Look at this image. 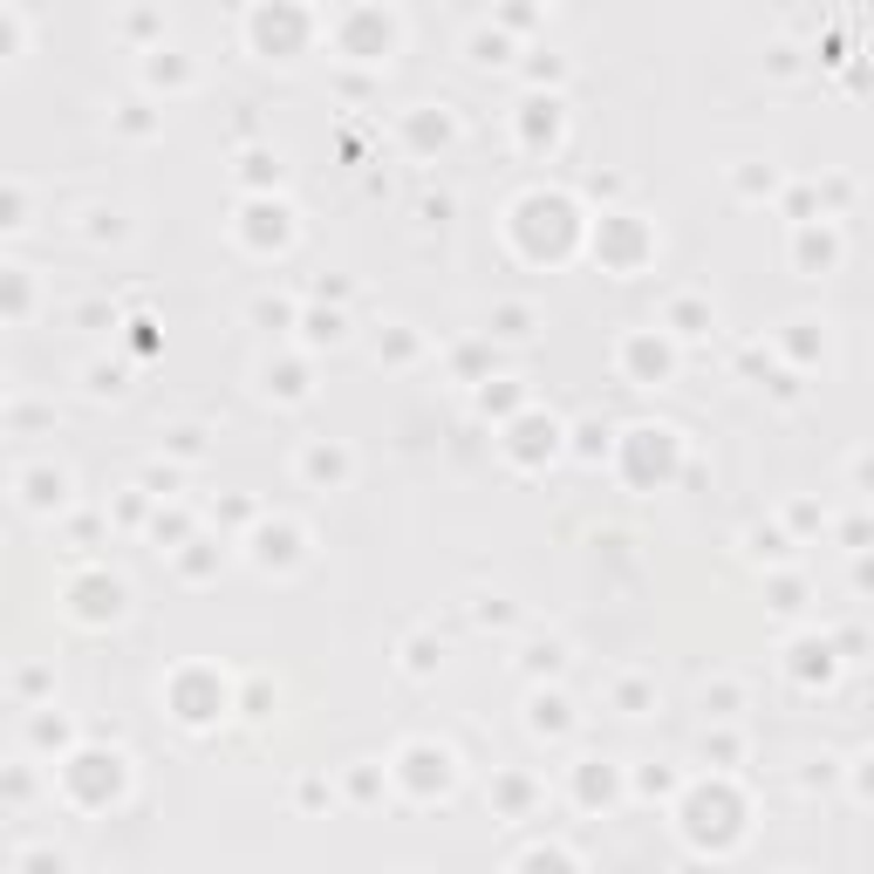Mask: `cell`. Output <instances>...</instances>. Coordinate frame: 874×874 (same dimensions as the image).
I'll return each mask as SVG.
<instances>
[{"instance_id": "11", "label": "cell", "mask_w": 874, "mask_h": 874, "mask_svg": "<svg viewBox=\"0 0 874 874\" xmlns=\"http://www.w3.org/2000/svg\"><path fill=\"white\" fill-rule=\"evenodd\" d=\"M486 335L527 342V335H533V308H527V301H506V308H492V329H486Z\"/></svg>"}, {"instance_id": "17", "label": "cell", "mask_w": 874, "mask_h": 874, "mask_svg": "<svg viewBox=\"0 0 874 874\" xmlns=\"http://www.w3.org/2000/svg\"><path fill=\"white\" fill-rule=\"evenodd\" d=\"M437 656H445V649H437L430 635H410V643H404V669H410V677H430Z\"/></svg>"}, {"instance_id": "26", "label": "cell", "mask_w": 874, "mask_h": 874, "mask_svg": "<svg viewBox=\"0 0 874 874\" xmlns=\"http://www.w3.org/2000/svg\"><path fill=\"white\" fill-rule=\"evenodd\" d=\"M90 396H124V383H116V370H103V363H96V370H90Z\"/></svg>"}, {"instance_id": "20", "label": "cell", "mask_w": 874, "mask_h": 874, "mask_svg": "<svg viewBox=\"0 0 874 874\" xmlns=\"http://www.w3.org/2000/svg\"><path fill=\"white\" fill-rule=\"evenodd\" d=\"M253 322H273V335H288V322H294V301H253Z\"/></svg>"}, {"instance_id": "16", "label": "cell", "mask_w": 874, "mask_h": 874, "mask_svg": "<svg viewBox=\"0 0 874 874\" xmlns=\"http://www.w3.org/2000/svg\"><path fill=\"white\" fill-rule=\"evenodd\" d=\"M561 656H568V643H553V635H547V643H533V649L520 656V669H527V677H553V669H561Z\"/></svg>"}, {"instance_id": "10", "label": "cell", "mask_w": 874, "mask_h": 874, "mask_svg": "<svg viewBox=\"0 0 874 874\" xmlns=\"http://www.w3.org/2000/svg\"><path fill=\"white\" fill-rule=\"evenodd\" d=\"M615 710H622V718H649V710H656V684L649 677H615Z\"/></svg>"}, {"instance_id": "18", "label": "cell", "mask_w": 874, "mask_h": 874, "mask_svg": "<svg viewBox=\"0 0 874 874\" xmlns=\"http://www.w3.org/2000/svg\"><path fill=\"white\" fill-rule=\"evenodd\" d=\"M301 329H308V348H322V342H342V335H348L342 314H301Z\"/></svg>"}, {"instance_id": "21", "label": "cell", "mask_w": 874, "mask_h": 874, "mask_svg": "<svg viewBox=\"0 0 874 874\" xmlns=\"http://www.w3.org/2000/svg\"><path fill=\"white\" fill-rule=\"evenodd\" d=\"M581 800H587V807H594V800L608 807V800H615V772H587V779H581Z\"/></svg>"}, {"instance_id": "27", "label": "cell", "mask_w": 874, "mask_h": 874, "mask_svg": "<svg viewBox=\"0 0 874 874\" xmlns=\"http://www.w3.org/2000/svg\"><path fill=\"white\" fill-rule=\"evenodd\" d=\"M0 404H8V376H0Z\"/></svg>"}, {"instance_id": "6", "label": "cell", "mask_w": 874, "mask_h": 874, "mask_svg": "<svg viewBox=\"0 0 874 874\" xmlns=\"http://www.w3.org/2000/svg\"><path fill=\"white\" fill-rule=\"evenodd\" d=\"M527 731H533V738H568V731H574V704H568L561 690H533V697H527Z\"/></svg>"}, {"instance_id": "1", "label": "cell", "mask_w": 874, "mask_h": 874, "mask_svg": "<svg viewBox=\"0 0 874 874\" xmlns=\"http://www.w3.org/2000/svg\"><path fill=\"white\" fill-rule=\"evenodd\" d=\"M389 779L404 785L417 807H430V800H445V792L458 785V751H451V745H437V738H410V745H396Z\"/></svg>"}, {"instance_id": "19", "label": "cell", "mask_w": 874, "mask_h": 874, "mask_svg": "<svg viewBox=\"0 0 874 874\" xmlns=\"http://www.w3.org/2000/svg\"><path fill=\"white\" fill-rule=\"evenodd\" d=\"M240 165H247V171H240L247 185H281V157H273V150H247Z\"/></svg>"}, {"instance_id": "15", "label": "cell", "mask_w": 874, "mask_h": 874, "mask_svg": "<svg viewBox=\"0 0 874 874\" xmlns=\"http://www.w3.org/2000/svg\"><path fill=\"white\" fill-rule=\"evenodd\" d=\"M28 226V191L14 178H0V232H21Z\"/></svg>"}, {"instance_id": "4", "label": "cell", "mask_w": 874, "mask_h": 874, "mask_svg": "<svg viewBox=\"0 0 874 874\" xmlns=\"http://www.w3.org/2000/svg\"><path fill=\"white\" fill-rule=\"evenodd\" d=\"M253 561H260L267 574L301 568V561H308V533L288 527V520H260V527H253Z\"/></svg>"}, {"instance_id": "24", "label": "cell", "mask_w": 874, "mask_h": 874, "mask_svg": "<svg viewBox=\"0 0 874 874\" xmlns=\"http://www.w3.org/2000/svg\"><path fill=\"white\" fill-rule=\"evenodd\" d=\"M171 451H178V458H198V451H206V430H191V424L171 430Z\"/></svg>"}, {"instance_id": "2", "label": "cell", "mask_w": 874, "mask_h": 874, "mask_svg": "<svg viewBox=\"0 0 874 874\" xmlns=\"http://www.w3.org/2000/svg\"><path fill=\"white\" fill-rule=\"evenodd\" d=\"M124 602H131V587L116 581L110 568H83V574H69V615H75V622H90V628L124 622Z\"/></svg>"}, {"instance_id": "8", "label": "cell", "mask_w": 874, "mask_h": 874, "mask_svg": "<svg viewBox=\"0 0 874 874\" xmlns=\"http://www.w3.org/2000/svg\"><path fill=\"white\" fill-rule=\"evenodd\" d=\"M294 465H301V479H308V486H342L348 471H355V465H348V451H342V445H329V437H314V445H308Z\"/></svg>"}, {"instance_id": "9", "label": "cell", "mask_w": 874, "mask_h": 874, "mask_svg": "<svg viewBox=\"0 0 874 874\" xmlns=\"http://www.w3.org/2000/svg\"><path fill=\"white\" fill-rule=\"evenodd\" d=\"M260 396H273V404H308V370L301 363H260Z\"/></svg>"}, {"instance_id": "3", "label": "cell", "mask_w": 874, "mask_h": 874, "mask_svg": "<svg viewBox=\"0 0 874 874\" xmlns=\"http://www.w3.org/2000/svg\"><path fill=\"white\" fill-rule=\"evenodd\" d=\"M335 49L348 62H389V49H396V14H383V8H348L335 21Z\"/></svg>"}, {"instance_id": "14", "label": "cell", "mask_w": 874, "mask_h": 874, "mask_svg": "<svg viewBox=\"0 0 874 874\" xmlns=\"http://www.w3.org/2000/svg\"><path fill=\"white\" fill-rule=\"evenodd\" d=\"M547 445H561V424H553V430H547ZM506 458H512V465H533V417L506 430Z\"/></svg>"}, {"instance_id": "7", "label": "cell", "mask_w": 874, "mask_h": 874, "mask_svg": "<svg viewBox=\"0 0 874 874\" xmlns=\"http://www.w3.org/2000/svg\"><path fill=\"white\" fill-rule=\"evenodd\" d=\"M622 370H635V376L663 383L669 370H677V355H669V342H663V335H628V342H622Z\"/></svg>"}, {"instance_id": "5", "label": "cell", "mask_w": 874, "mask_h": 874, "mask_svg": "<svg viewBox=\"0 0 874 874\" xmlns=\"http://www.w3.org/2000/svg\"><path fill=\"white\" fill-rule=\"evenodd\" d=\"M14 492L28 512H62L69 506V471L62 465H21L14 471Z\"/></svg>"}, {"instance_id": "22", "label": "cell", "mask_w": 874, "mask_h": 874, "mask_svg": "<svg viewBox=\"0 0 874 874\" xmlns=\"http://www.w3.org/2000/svg\"><path fill=\"white\" fill-rule=\"evenodd\" d=\"M14 55H21V21L0 14V62H14Z\"/></svg>"}, {"instance_id": "25", "label": "cell", "mask_w": 874, "mask_h": 874, "mask_svg": "<svg viewBox=\"0 0 874 874\" xmlns=\"http://www.w3.org/2000/svg\"><path fill=\"white\" fill-rule=\"evenodd\" d=\"M165 75H171V90L191 83V69H185V62H150V83H165Z\"/></svg>"}, {"instance_id": "12", "label": "cell", "mask_w": 874, "mask_h": 874, "mask_svg": "<svg viewBox=\"0 0 874 874\" xmlns=\"http://www.w3.org/2000/svg\"><path fill=\"white\" fill-rule=\"evenodd\" d=\"M710 329V308L697 301V294H677L669 301V335H704Z\"/></svg>"}, {"instance_id": "23", "label": "cell", "mask_w": 874, "mask_h": 874, "mask_svg": "<svg viewBox=\"0 0 874 874\" xmlns=\"http://www.w3.org/2000/svg\"><path fill=\"white\" fill-rule=\"evenodd\" d=\"M527 861H574V854L553 847V841H540V847H520V854H512V867H527Z\"/></svg>"}, {"instance_id": "13", "label": "cell", "mask_w": 874, "mask_h": 874, "mask_svg": "<svg viewBox=\"0 0 874 874\" xmlns=\"http://www.w3.org/2000/svg\"><path fill=\"white\" fill-rule=\"evenodd\" d=\"M465 49H471V62H479V69H499V62H506V49H512V34H506V28H479Z\"/></svg>"}]
</instances>
